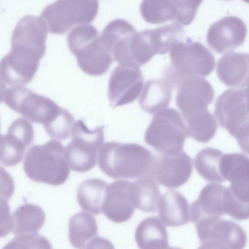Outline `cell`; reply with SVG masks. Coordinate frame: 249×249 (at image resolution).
<instances>
[{
    "label": "cell",
    "mask_w": 249,
    "mask_h": 249,
    "mask_svg": "<svg viewBox=\"0 0 249 249\" xmlns=\"http://www.w3.org/2000/svg\"><path fill=\"white\" fill-rule=\"evenodd\" d=\"M154 157L150 150L138 144L108 142L99 149L98 165L111 178H137L148 173Z\"/></svg>",
    "instance_id": "1"
},
{
    "label": "cell",
    "mask_w": 249,
    "mask_h": 249,
    "mask_svg": "<svg viewBox=\"0 0 249 249\" xmlns=\"http://www.w3.org/2000/svg\"><path fill=\"white\" fill-rule=\"evenodd\" d=\"M0 98L10 109L32 122L42 124L49 133L66 109L51 99L39 95L24 85L7 87L1 84Z\"/></svg>",
    "instance_id": "2"
},
{
    "label": "cell",
    "mask_w": 249,
    "mask_h": 249,
    "mask_svg": "<svg viewBox=\"0 0 249 249\" xmlns=\"http://www.w3.org/2000/svg\"><path fill=\"white\" fill-rule=\"evenodd\" d=\"M23 168L31 180L53 186L63 184L70 172L65 147L57 140L31 146L25 155Z\"/></svg>",
    "instance_id": "3"
},
{
    "label": "cell",
    "mask_w": 249,
    "mask_h": 249,
    "mask_svg": "<svg viewBox=\"0 0 249 249\" xmlns=\"http://www.w3.org/2000/svg\"><path fill=\"white\" fill-rule=\"evenodd\" d=\"M67 43L79 68L89 75L105 74L113 61L112 52L91 24H80L73 28L67 36Z\"/></svg>",
    "instance_id": "4"
},
{
    "label": "cell",
    "mask_w": 249,
    "mask_h": 249,
    "mask_svg": "<svg viewBox=\"0 0 249 249\" xmlns=\"http://www.w3.org/2000/svg\"><path fill=\"white\" fill-rule=\"evenodd\" d=\"M171 67L165 78L173 87H178L183 79L191 77H206L214 70L215 58L211 52L198 42L187 38L178 41L169 50Z\"/></svg>",
    "instance_id": "5"
},
{
    "label": "cell",
    "mask_w": 249,
    "mask_h": 249,
    "mask_svg": "<svg viewBox=\"0 0 249 249\" xmlns=\"http://www.w3.org/2000/svg\"><path fill=\"white\" fill-rule=\"evenodd\" d=\"M188 137L180 113L167 107L153 117L144 135L145 142L160 154H175L183 151Z\"/></svg>",
    "instance_id": "6"
},
{
    "label": "cell",
    "mask_w": 249,
    "mask_h": 249,
    "mask_svg": "<svg viewBox=\"0 0 249 249\" xmlns=\"http://www.w3.org/2000/svg\"><path fill=\"white\" fill-rule=\"evenodd\" d=\"M98 9V0H56L44 8L40 18L49 33L62 35L75 25L92 22Z\"/></svg>",
    "instance_id": "7"
},
{
    "label": "cell",
    "mask_w": 249,
    "mask_h": 249,
    "mask_svg": "<svg viewBox=\"0 0 249 249\" xmlns=\"http://www.w3.org/2000/svg\"><path fill=\"white\" fill-rule=\"evenodd\" d=\"M47 30L40 17H23L12 33L11 48L8 53L23 62L39 64L46 52Z\"/></svg>",
    "instance_id": "8"
},
{
    "label": "cell",
    "mask_w": 249,
    "mask_h": 249,
    "mask_svg": "<svg viewBox=\"0 0 249 249\" xmlns=\"http://www.w3.org/2000/svg\"><path fill=\"white\" fill-rule=\"evenodd\" d=\"M71 133L72 140L65 147L69 166L77 172H87L96 164L104 140V127L90 129L83 120H78L73 124Z\"/></svg>",
    "instance_id": "9"
},
{
    "label": "cell",
    "mask_w": 249,
    "mask_h": 249,
    "mask_svg": "<svg viewBox=\"0 0 249 249\" xmlns=\"http://www.w3.org/2000/svg\"><path fill=\"white\" fill-rule=\"evenodd\" d=\"M194 224L200 242L199 248L241 249L246 246L245 231L232 221L208 216Z\"/></svg>",
    "instance_id": "10"
},
{
    "label": "cell",
    "mask_w": 249,
    "mask_h": 249,
    "mask_svg": "<svg viewBox=\"0 0 249 249\" xmlns=\"http://www.w3.org/2000/svg\"><path fill=\"white\" fill-rule=\"evenodd\" d=\"M143 81L139 66L118 65L112 71L109 79L107 95L110 105L115 107L135 101L142 89Z\"/></svg>",
    "instance_id": "11"
},
{
    "label": "cell",
    "mask_w": 249,
    "mask_h": 249,
    "mask_svg": "<svg viewBox=\"0 0 249 249\" xmlns=\"http://www.w3.org/2000/svg\"><path fill=\"white\" fill-rule=\"evenodd\" d=\"M193 170L191 157L183 151L175 154L155 156L147 175L169 188H178L190 178Z\"/></svg>",
    "instance_id": "12"
},
{
    "label": "cell",
    "mask_w": 249,
    "mask_h": 249,
    "mask_svg": "<svg viewBox=\"0 0 249 249\" xmlns=\"http://www.w3.org/2000/svg\"><path fill=\"white\" fill-rule=\"evenodd\" d=\"M214 113L220 126L234 137L239 128L249 122L244 88L225 90L217 98Z\"/></svg>",
    "instance_id": "13"
},
{
    "label": "cell",
    "mask_w": 249,
    "mask_h": 249,
    "mask_svg": "<svg viewBox=\"0 0 249 249\" xmlns=\"http://www.w3.org/2000/svg\"><path fill=\"white\" fill-rule=\"evenodd\" d=\"M178 87L176 103L184 119L196 112L208 108V106L214 98L212 85L201 77L185 78Z\"/></svg>",
    "instance_id": "14"
},
{
    "label": "cell",
    "mask_w": 249,
    "mask_h": 249,
    "mask_svg": "<svg viewBox=\"0 0 249 249\" xmlns=\"http://www.w3.org/2000/svg\"><path fill=\"white\" fill-rule=\"evenodd\" d=\"M34 138L32 124L24 118L15 120L7 133L0 136V163L13 166L22 161L26 147Z\"/></svg>",
    "instance_id": "15"
},
{
    "label": "cell",
    "mask_w": 249,
    "mask_h": 249,
    "mask_svg": "<svg viewBox=\"0 0 249 249\" xmlns=\"http://www.w3.org/2000/svg\"><path fill=\"white\" fill-rule=\"evenodd\" d=\"M247 33V27L241 19L227 16L211 25L207 34V41L217 53H228L243 44Z\"/></svg>",
    "instance_id": "16"
},
{
    "label": "cell",
    "mask_w": 249,
    "mask_h": 249,
    "mask_svg": "<svg viewBox=\"0 0 249 249\" xmlns=\"http://www.w3.org/2000/svg\"><path fill=\"white\" fill-rule=\"evenodd\" d=\"M131 182L118 180L108 184L104 200L102 213L110 220L123 223L132 216L135 208L132 201Z\"/></svg>",
    "instance_id": "17"
},
{
    "label": "cell",
    "mask_w": 249,
    "mask_h": 249,
    "mask_svg": "<svg viewBox=\"0 0 249 249\" xmlns=\"http://www.w3.org/2000/svg\"><path fill=\"white\" fill-rule=\"evenodd\" d=\"M220 171L229 188L238 199L249 203V158L243 153L224 154Z\"/></svg>",
    "instance_id": "18"
},
{
    "label": "cell",
    "mask_w": 249,
    "mask_h": 249,
    "mask_svg": "<svg viewBox=\"0 0 249 249\" xmlns=\"http://www.w3.org/2000/svg\"><path fill=\"white\" fill-rule=\"evenodd\" d=\"M227 191V187L218 183L206 185L190 206L191 221L194 223L205 217H221L226 214Z\"/></svg>",
    "instance_id": "19"
},
{
    "label": "cell",
    "mask_w": 249,
    "mask_h": 249,
    "mask_svg": "<svg viewBox=\"0 0 249 249\" xmlns=\"http://www.w3.org/2000/svg\"><path fill=\"white\" fill-rule=\"evenodd\" d=\"M219 80L229 87L244 89L249 86V54L230 52L217 62Z\"/></svg>",
    "instance_id": "20"
},
{
    "label": "cell",
    "mask_w": 249,
    "mask_h": 249,
    "mask_svg": "<svg viewBox=\"0 0 249 249\" xmlns=\"http://www.w3.org/2000/svg\"><path fill=\"white\" fill-rule=\"evenodd\" d=\"M190 206L186 198L174 190H169L160 196L158 204V214L166 225L180 227L189 223Z\"/></svg>",
    "instance_id": "21"
},
{
    "label": "cell",
    "mask_w": 249,
    "mask_h": 249,
    "mask_svg": "<svg viewBox=\"0 0 249 249\" xmlns=\"http://www.w3.org/2000/svg\"><path fill=\"white\" fill-rule=\"evenodd\" d=\"M97 234L96 220L90 214L80 212L70 218L69 237L73 247L78 249H89L100 245L103 238Z\"/></svg>",
    "instance_id": "22"
},
{
    "label": "cell",
    "mask_w": 249,
    "mask_h": 249,
    "mask_svg": "<svg viewBox=\"0 0 249 249\" xmlns=\"http://www.w3.org/2000/svg\"><path fill=\"white\" fill-rule=\"evenodd\" d=\"M135 239L138 247L141 249L169 248L166 228L157 216L145 218L138 224Z\"/></svg>",
    "instance_id": "23"
},
{
    "label": "cell",
    "mask_w": 249,
    "mask_h": 249,
    "mask_svg": "<svg viewBox=\"0 0 249 249\" xmlns=\"http://www.w3.org/2000/svg\"><path fill=\"white\" fill-rule=\"evenodd\" d=\"M172 88L166 79L147 80L139 100L141 108L150 114L166 108L171 99Z\"/></svg>",
    "instance_id": "24"
},
{
    "label": "cell",
    "mask_w": 249,
    "mask_h": 249,
    "mask_svg": "<svg viewBox=\"0 0 249 249\" xmlns=\"http://www.w3.org/2000/svg\"><path fill=\"white\" fill-rule=\"evenodd\" d=\"M130 195L134 207L145 213H155L160 195L157 182L145 175L131 182Z\"/></svg>",
    "instance_id": "25"
},
{
    "label": "cell",
    "mask_w": 249,
    "mask_h": 249,
    "mask_svg": "<svg viewBox=\"0 0 249 249\" xmlns=\"http://www.w3.org/2000/svg\"><path fill=\"white\" fill-rule=\"evenodd\" d=\"M39 65L21 61L7 53L0 61V82L8 86L27 84L34 78Z\"/></svg>",
    "instance_id": "26"
},
{
    "label": "cell",
    "mask_w": 249,
    "mask_h": 249,
    "mask_svg": "<svg viewBox=\"0 0 249 249\" xmlns=\"http://www.w3.org/2000/svg\"><path fill=\"white\" fill-rule=\"evenodd\" d=\"M45 213L39 206L25 203L19 206L12 216V231L16 235L37 232L43 226Z\"/></svg>",
    "instance_id": "27"
},
{
    "label": "cell",
    "mask_w": 249,
    "mask_h": 249,
    "mask_svg": "<svg viewBox=\"0 0 249 249\" xmlns=\"http://www.w3.org/2000/svg\"><path fill=\"white\" fill-rule=\"evenodd\" d=\"M107 185L106 182L99 178L84 180L77 191V199L81 208L94 215L102 213Z\"/></svg>",
    "instance_id": "28"
},
{
    "label": "cell",
    "mask_w": 249,
    "mask_h": 249,
    "mask_svg": "<svg viewBox=\"0 0 249 249\" xmlns=\"http://www.w3.org/2000/svg\"><path fill=\"white\" fill-rule=\"evenodd\" d=\"M185 120L188 136L196 141L206 143L214 136L217 124L208 108L196 112Z\"/></svg>",
    "instance_id": "29"
},
{
    "label": "cell",
    "mask_w": 249,
    "mask_h": 249,
    "mask_svg": "<svg viewBox=\"0 0 249 249\" xmlns=\"http://www.w3.org/2000/svg\"><path fill=\"white\" fill-rule=\"evenodd\" d=\"M224 154L221 151L213 148L202 149L194 159L196 171L207 181L224 182L225 179L220 171L221 160Z\"/></svg>",
    "instance_id": "30"
},
{
    "label": "cell",
    "mask_w": 249,
    "mask_h": 249,
    "mask_svg": "<svg viewBox=\"0 0 249 249\" xmlns=\"http://www.w3.org/2000/svg\"><path fill=\"white\" fill-rule=\"evenodd\" d=\"M144 20L151 24L174 21L177 11L171 0H142L140 7Z\"/></svg>",
    "instance_id": "31"
},
{
    "label": "cell",
    "mask_w": 249,
    "mask_h": 249,
    "mask_svg": "<svg viewBox=\"0 0 249 249\" xmlns=\"http://www.w3.org/2000/svg\"><path fill=\"white\" fill-rule=\"evenodd\" d=\"M151 34L157 54H164L183 39L184 30L180 24L175 22L151 30Z\"/></svg>",
    "instance_id": "32"
},
{
    "label": "cell",
    "mask_w": 249,
    "mask_h": 249,
    "mask_svg": "<svg viewBox=\"0 0 249 249\" xmlns=\"http://www.w3.org/2000/svg\"><path fill=\"white\" fill-rule=\"evenodd\" d=\"M177 11L174 21L188 25L194 20L203 0H171Z\"/></svg>",
    "instance_id": "33"
},
{
    "label": "cell",
    "mask_w": 249,
    "mask_h": 249,
    "mask_svg": "<svg viewBox=\"0 0 249 249\" xmlns=\"http://www.w3.org/2000/svg\"><path fill=\"white\" fill-rule=\"evenodd\" d=\"M4 248H51L49 241L37 232L16 235Z\"/></svg>",
    "instance_id": "34"
},
{
    "label": "cell",
    "mask_w": 249,
    "mask_h": 249,
    "mask_svg": "<svg viewBox=\"0 0 249 249\" xmlns=\"http://www.w3.org/2000/svg\"><path fill=\"white\" fill-rule=\"evenodd\" d=\"M234 137L240 149L249 154V122L239 128Z\"/></svg>",
    "instance_id": "35"
},
{
    "label": "cell",
    "mask_w": 249,
    "mask_h": 249,
    "mask_svg": "<svg viewBox=\"0 0 249 249\" xmlns=\"http://www.w3.org/2000/svg\"><path fill=\"white\" fill-rule=\"evenodd\" d=\"M244 89L246 97L247 107L249 112V86L247 88H244Z\"/></svg>",
    "instance_id": "36"
},
{
    "label": "cell",
    "mask_w": 249,
    "mask_h": 249,
    "mask_svg": "<svg viewBox=\"0 0 249 249\" xmlns=\"http://www.w3.org/2000/svg\"><path fill=\"white\" fill-rule=\"evenodd\" d=\"M243 0L244 1H245L247 3H249V0Z\"/></svg>",
    "instance_id": "37"
}]
</instances>
